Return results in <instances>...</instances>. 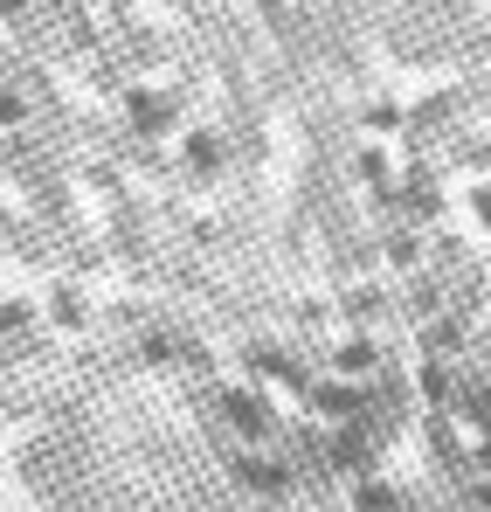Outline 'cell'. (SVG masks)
Segmentation results:
<instances>
[{
    "mask_svg": "<svg viewBox=\"0 0 491 512\" xmlns=\"http://www.w3.org/2000/svg\"><path fill=\"white\" fill-rule=\"evenodd\" d=\"M14 111H21V104H14V97H0V118H14Z\"/></svg>",
    "mask_w": 491,
    "mask_h": 512,
    "instance_id": "obj_1",
    "label": "cell"
}]
</instances>
